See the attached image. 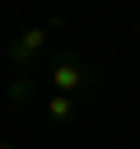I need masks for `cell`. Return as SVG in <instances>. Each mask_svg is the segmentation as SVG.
Wrapping results in <instances>:
<instances>
[{
  "mask_svg": "<svg viewBox=\"0 0 140 149\" xmlns=\"http://www.w3.org/2000/svg\"><path fill=\"white\" fill-rule=\"evenodd\" d=\"M47 84H51V93H65V98H89V93H98L93 65H84L75 51H61V56L47 61Z\"/></svg>",
  "mask_w": 140,
  "mask_h": 149,
  "instance_id": "cell-1",
  "label": "cell"
},
{
  "mask_svg": "<svg viewBox=\"0 0 140 149\" xmlns=\"http://www.w3.org/2000/svg\"><path fill=\"white\" fill-rule=\"evenodd\" d=\"M61 28H65L61 19H51V23H37V28H23L19 37H9V42H5V61H9L14 70H33V65L42 61V51H47L51 33H61Z\"/></svg>",
  "mask_w": 140,
  "mask_h": 149,
  "instance_id": "cell-2",
  "label": "cell"
},
{
  "mask_svg": "<svg viewBox=\"0 0 140 149\" xmlns=\"http://www.w3.org/2000/svg\"><path fill=\"white\" fill-rule=\"evenodd\" d=\"M0 149H14V144H9V140H0Z\"/></svg>",
  "mask_w": 140,
  "mask_h": 149,
  "instance_id": "cell-5",
  "label": "cell"
},
{
  "mask_svg": "<svg viewBox=\"0 0 140 149\" xmlns=\"http://www.w3.org/2000/svg\"><path fill=\"white\" fill-rule=\"evenodd\" d=\"M42 112H47V121H51V126H70V121H79V98L47 93V98H42Z\"/></svg>",
  "mask_w": 140,
  "mask_h": 149,
  "instance_id": "cell-3",
  "label": "cell"
},
{
  "mask_svg": "<svg viewBox=\"0 0 140 149\" xmlns=\"http://www.w3.org/2000/svg\"><path fill=\"white\" fill-rule=\"evenodd\" d=\"M9 98H14V102H33V98H37L33 79H23V74H19V79H9Z\"/></svg>",
  "mask_w": 140,
  "mask_h": 149,
  "instance_id": "cell-4",
  "label": "cell"
}]
</instances>
